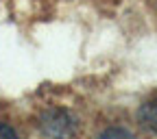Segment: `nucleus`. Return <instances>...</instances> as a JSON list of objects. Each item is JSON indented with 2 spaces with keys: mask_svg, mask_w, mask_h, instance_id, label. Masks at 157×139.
Segmentation results:
<instances>
[{
  "mask_svg": "<svg viewBox=\"0 0 157 139\" xmlns=\"http://www.w3.org/2000/svg\"><path fill=\"white\" fill-rule=\"evenodd\" d=\"M44 128H46L48 135L63 137V135H68V130H70V117L63 115L61 111H50V113L44 117Z\"/></svg>",
  "mask_w": 157,
  "mask_h": 139,
  "instance_id": "obj_1",
  "label": "nucleus"
},
{
  "mask_svg": "<svg viewBox=\"0 0 157 139\" xmlns=\"http://www.w3.org/2000/svg\"><path fill=\"white\" fill-rule=\"evenodd\" d=\"M140 117H142V122H144L148 128L157 130V100L144 104V109L140 111Z\"/></svg>",
  "mask_w": 157,
  "mask_h": 139,
  "instance_id": "obj_2",
  "label": "nucleus"
},
{
  "mask_svg": "<svg viewBox=\"0 0 157 139\" xmlns=\"http://www.w3.org/2000/svg\"><path fill=\"white\" fill-rule=\"evenodd\" d=\"M101 139H133V137L122 128H109V130H105L101 135Z\"/></svg>",
  "mask_w": 157,
  "mask_h": 139,
  "instance_id": "obj_3",
  "label": "nucleus"
},
{
  "mask_svg": "<svg viewBox=\"0 0 157 139\" xmlns=\"http://www.w3.org/2000/svg\"><path fill=\"white\" fill-rule=\"evenodd\" d=\"M0 139H17V135H15V130L11 126L0 124Z\"/></svg>",
  "mask_w": 157,
  "mask_h": 139,
  "instance_id": "obj_4",
  "label": "nucleus"
}]
</instances>
